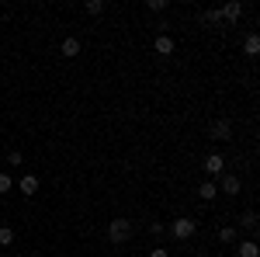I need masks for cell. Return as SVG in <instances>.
<instances>
[{"mask_svg":"<svg viewBox=\"0 0 260 257\" xmlns=\"http://www.w3.org/2000/svg\"><path fill=\"white\" fill-rule=\"evenodd\" d=\"M108 237H111V243H125V240L132 237V222H128V219H111Z\"/></svg>","mask_w":260,"mask_h":257,"instance_id":"6da1fadb","label":"cell"},{"mask_svg":"<svg viewBox=\"0 0 260 257\" xmlns=\"http://www.w3.org/2000/svg\"><path fill=\"white\" fill-rule=\"evenodd\" d=\"M194 230H198V222L194 219H177L174 226H170V233L177 240H187V237H194Z\"/></svg>","mask_w":260,"mask_h":257,"instance_id":"7a4b0ae2","label":"cell"},{"mask_svg":"<svg viewBox=\"0 0 260 257\" xmlns=\"http://www.w3.org/2000/svg\"><path fill=\"white\" fill-rule=\"evenodd\" d=\"M205 170H208L212 178H215V174H222V170H225V160H222V153H208V157H205Z\"/></svg>","mask_w":260,"mask_h":257,"instance_id":"3957f363","label":"cell"},{"mask_svg":"<svg viewBox=\"0 0 260 257\" xmlns=\"http://www.w3.org/2000/svg\"><path fill=\"white\" fill-rule=\"evenodd\" d=\"M208 132H212V139H229V136H233V125H229L225 119H219V122H212Z\"/></svg>","mask_w":260,"mask_h":257,"instance_id":"277c9868","label":"cell"},{"mask_svg":"<svg viewBox=\"0 0 260 257\" xmlns=\"http://www.w3.org/2000/svg\"><path fill=\"white\" fill-rule=\"evenodd\" d=\"M21 195H35V191H39V178H35V174H28V178H21Z\"/></svg>","mask_w":260,"mask_h":257,"instance_id":"5b68a950","label":"cell"},{"mask_svg":"<svg viewBox=\"0 0 260 257\" xmlns=\"http://www.w3.org/2000/svg\"><path fill=\"white\" fill-rule=\"evenodd\" d=\"M215 195H219V184H215V181H205L198 188V198H205V202H212Z\"/></svg>","mask_w":260,"mask_h":257,"instance_id":"8992f818","label":"cell"},{"mask_svg":"<svg viewBox=\"0 0 260 257\" xmlns=\"http://www.w3.org/2000/svg\"><path fill=\"white\" fill-rule=\"evenodd\" d=\"M156 52H160V56H170V52H174V39H170V35H156Z\"/></svg>","mask_w":260,"mask_h":257,"instance_id":"52a82bcc","label":"cell"},{"mask_svg":"<svg viewBox=\"0 0 260 257\" xmlns=\"http://www.w3.org/2000/svg\"><path fill=\"white\" fill-rule=\"evenodd\" d=\"M222 191H225V195H236V191H240V178H236V174H225V178H222Z\"/></svg>","mask_w":260,"mask_h":257,"instance_id":"ba28073f","label":"cell"},{"mask_svg":"<svg viewBox=\"0 0 260 257\" xmlns=\"http://www.w3.org/2000/svg\"><path fill=\"white\" fill-rule=\"evenodd\" d=\"M240 14H243V4H236V0L222 7V18H229V21H240Z\"/></svg>","mask_w":260,"mask_h":257,"instance_id":"9c48e42d","label":"cell"},{"mask_svg":"<svg viewBox=\"0 0 260 257\" xmlns=\"http://www.w3.org/2000/svg\"><path fill=\"white\" fill-rule=\"evenodd\" d=\"M243 52H246V56H257V52H260V35H246V42H243Z\"/></svg>","mask_w":260,"mask_h":257,"instance_id":"30bf717a","label":"cell"},{"mask_svg":"<svg viewBox=\"0 0 260 257\" xmlns=\"http://www.w3.org/2000/svg\"><path fill=\"white\" fill-rule=\"evenodd\" d=\"M257 254H260L257 240H243V243H240V257H257Z\"/></svg>","mask_w":260,"mask_h":257,"instance_id":"8fae6325","label":"cell"},{"mask_svg":"<svg viewBox=\"0 0 260 257\" xmlns=\"http://www.w3.org/2000/svg\"><path fill=\"white\" fill-rule=\"evenodd\" d=\"M62 56H80V42L77 39H62Z\"/></svg>","mask_w":260,"mask_h":257,"instance_id":"7c38bea8","label":"cell"},{"mask_svg":"<svg viewBox=\"0 0 260 257\" xmlns=\"http://www.w3.org/2000/svg\"><path fill=\"white\" fill-rule=\"evenodd\" d=\"M7 243H14V230L11 226H0V247H7Z\"/></svg>","mask_w":260,"mask_h":257,"instance_id":"4fadbf2b","label":"cell"},{"mask_svg":"<svg viewBox=\"0 0 260 257\" xmlns=\"http://www.w3.org/2000/svg\"><path fill=\"white\" fill-rule=\"evenodd\" d=\"M240 226H246V230H257V212H243Z\"/></svg>","mask_w":260,"mask_h":257,"instance_id":"5bb4252c","label":"cell"},{"mask_svg":"<svg viewBox=\"0 0 260 257\" xmlns=\"http://www.w3.org/2000/svg\"><path fill=\"white\" fill-rule=\"evenodd\" d=\"M201 18L208 21V24H219V21H222V11H219V7H212V11H205Z\"/></svg>","mask_w":260,"mask_h":257,"instance_id":"9a60e30c","label":"cell"},{"mask_svg":"<svg viewBox=\"0 0 260 257\" xmlns=\"http://www.w3.org/2000/svg\"><path fill=\"white\" fill-rule=\"evenodd\" d=\"M219 240H222V243H233V240H236V230H233V226H222V230H219Z\"/></svg>","mask_w":260,"mask_h":257,"instance_id":"2e32d148","label":"cell"},{"mask_svg":"<svg viewBox=\"0 0 260 257\" xmlns=\"http://www.w3.org/2000/svg\"><path fill=\"white\" fill-rule=\"evenodd\" d=\"M87 14H104V0H87Z\"/></svg>","mask_w":260,"mask_h":257,"instance_id":"e0dca14e","label":"cell"},{"mask_svg":"<svg viewBox=\"0 0 260 257\" xmlns=\"http://www.w3.org/2000/svg\"><path fill=\"white\" fill-rule=\"evenodd\" d=\"M14 188V181H11V174H0V195H7Z\"/></svg>","mask_w":260,"mask_h":257,"instance_id":"ac0fdd59","label":"cell"},{"mask_svg":"<svg viewBox=\"0 0 260 257\" xmlns=\"http://www.w3.org/2000/svg\"><path fill=\"white\" fill-rule=\"evenodd\" d=\"M146 7H149V11H163V7H167V0H149Z\"/></svg>","mask_w":260,"mask_h":257,"instance_id":"d6986e66","label":"cell"},{"mask_svg":"<svg viewBox=\"0 0 260 257\" xmlns=\"http://www.w3.org/2000/svg\"><path fill=\"white\" fill-rule=\"evenodd\" d=\"M149 257H170V254H167L163 247H156V250H149Z\"/></svg>","mask_w":260,"mask_h":257,"instance_id":"ffe728a7","label":"cell"}]
</instances>
